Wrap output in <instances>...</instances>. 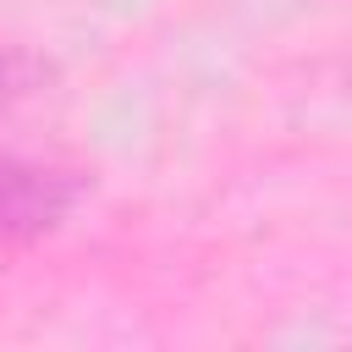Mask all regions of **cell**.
Segmentation results:
<instances>
[{
    "label": "cell",
    "mask_w": 352,
    "mask_h": 352,
    "mask_svg": "<svg viewBox=\"0 0 352 352\" xmlns=\"http://www.w3.org/2000/svg\"><path fill=\"white\" fill-rule=\"evenodd\" d=\"M77 198H82V176L77 170L0 154V253L50 236L77 209Z\"/></svg>",
    "instance_id": "1"
},
{
    "label": "cell",
    "mask_w": 352,
    "mask_h": 352,
    "mask_svg": "<svg viewBox=\"0 0 352 352\" xmlns=\"http://www.w3.org/2000/svg\"><path fill=\"white\" fill-rule=\"evenodd\" d=\"M44 77H50V66H38L28 55H0V110L16 104V99H28V94H38Z\"/></svg>",
    "instance_id": "2"
}]
</instances>
